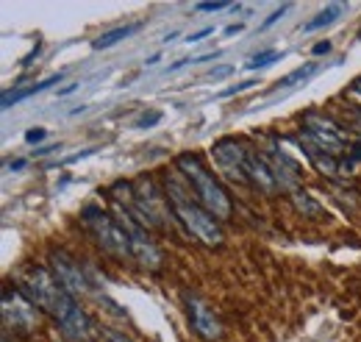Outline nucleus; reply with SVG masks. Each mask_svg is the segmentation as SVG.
<instances>
[{
	"label": "nucleus",
	"mask_w": 361,
	"mask_h": 342,
	"mask_svg": "<svg viewBox=\"0 0 361 342\" xmlns=\"http://www.w3.org/2000/svg\"><path fill=\"white\" fill-rule=\"evenodd\" d=\"M111 209H114V214H117V223L123 225V231H125L128 239H131L134 259L142 265L144 270H158V268H161V251H158L156 242L150 239V231H147L144 225H139V223L134 220V214L123 204L111 201Z\"/></svg>",
	"instance_id": "obj_6"
},
{
	"label": "nucleus",
	"mask_w": 361,
	"mask_h": 342,
	"mask_svg": "<svg viewBox=\"0 0 361 342\" xmlns=\"http://www.w3.org/2000/svg\"><path fill=\"white\" fill-rule=\"evenodd\" d=\"M342 11H345V6H342V3H334V6L322 8L320 14H314V17L308 20V22H303V31H306V34H311V31H320V28H325V25L336 22Z\"/></svg>",
	"instance_id": "obj_18"
},
{
	"label": "nucleus",
	"mask_w": 361,
	"mask_h": 342,
	"mask_svg": "<svg viewBox=\"0 0 361 342\" xmlns=\"http://www.w3.org/2000/svg\"><path fill=\"white\" fill-rule=\"evenodd\" d=\"M353 92H359V95H361V78H359V81H356V86H353Z\"/></svg>",
	"instance_id": "obj_35"
},
{
	"label": "nucleus",
	"mask_w": 361,
	"mask_h": 342,
	"mask_svg": "<svg viewBox=\"0 0 361 342\" xmlns=\"http://www.w3.org/2000/svg\"><path fill=\"white\" fill-rule=\"evenodd\" d=\"M356 37H359V39H361V28H359V34H356Z\"/></svg>",
	"instance_id": "obj_36"
},
{
	"label": "nucleus",
	"mask_w": 361,
	"mask_h": 342,
	"mask_svg": "<svg viewBox=\"0 0 361 342\" xmlns=\"http://www.w3.org/2000/svg\"><path fill=\"white\" fill-rule=\"evenodd\" d=\"M231 3H225V0H214V3H198L195 6V11H222V8H228Z\"/></svg>",
	"instance_id": "obj_23"
},
{
	"label": "nucleus",
	"mask_w": 361,
	"mask_h": 342,
	"mask_svg": "<svg viewBox=\"0 0 361 342\" xmlns=\"http://www.w3.org/2000/svg\"><path fill=\"white\" fill-rule=\"evenodd\" d=\"M56 150H62V145H48V147H36V150H34V156H48V153H56Z\"/></svg>",
	"instance_id": "obj_31"
},
{
	"label": "nucleus",
	"mask_w": 361,
	"mask_h": 342,
	"mask_svg": "<svg viewBox=\"0 0 361 342\" xmlns=\"http://www.w3.org/2000/svg\"><path fill=\"white\" fill-rule=\"evenodd\" d=\"M242 28H245L242 22H233V25H228V28H225V37H233V34H239Z\"/></svg>",
	"instance_id": "obj_32"
},
{
	"label": "nucleus",
	"mask_w": 361,
	"mask_h": 342,
	"mask_svg": "<svg viewBox=\"0 0 361 342\" xmlns=\"http://www.w3.org/2000/svg\"><path fill=\"white\" fill-rule=\"evenodd\" d=\"M45 137H48V131H45V129H31V131L25 134V142H31V145H34V142H42Z\"/></svg>",
	"instance_id": "obj_28"
},
{
	"label": "nucleus",
	"mask_w": 361,
	"mask_h": 342,
	"mask_svg": "<svg viewBox=\"0 0 361 342\" xmlns=\"http://www.w3.org/2000/svg\"><path fill=\"white\" fill-rule=\"evenodd\" d=\"M311 53H314V56H322V53H331V42H317V45L311 48Z\"/></svg>",
	"instance_id": "obj_30"
},
{
	"label": "nucleus",
	"mask_w": 361,
	"mask_h": 342,
	"mask_svg": "<svg viewBox=\"0 0 361 342\" xmlns=\"http://www.w3.org/2000/svg\"><path fill=\"white\" fill-rule=\"evenodd\" d=\"M300 142H303V153L308 156V162L314 164V170L320 173V176H328V178H334L342 167H339V162H336V156H328L325 150H320L314 142H308L306 137H300Z\"/></svg>",
	"instance_id": "obj_14"
},
{
	"label": "nucleus",
	"mask_w": 361,
	"mask_h": 342,
	"mask_svg": "<svg viewBox=\"0 0 361 342\" xmlns=\"http://www.w3.org/2000/svg\"><path fill=\"white\" fill-rule=\"evenodd\" d=\"M281 56H284V53H278V51H261V53L250 56V62H247L245 67L247 70H264V67H270V65H275Z\"/></svg>",
	"instance_id": "obj_20"
},
{
	"label": "nucleus",
	"mask_w": 361,
	"mask_h": 342,
	"mask_svg": "<svg viewBox=\"0 0 361 342\" xmlns=\"http://www.w3.org/2000/svg\"><path fill=\"white\" fill-rule=\"evenodd\" d=\"M209 34H214V25H206V28H200V31H195V34H189V37H186L184 42H189V45H192V42H200L203 37H209Z\"/></svg>",
	"instance_id": "obj_26"
},
{
	"label": "nucleus",
	"mask_w": 361,
	"mask_h": 342,
	"mask_svg": "<svg viewBox=\"0 0 361 342\" xmlns=\"http://www.w3.org/2000/svg\"><path fill=\"white\" fill-rule=\"evenodd\" d=\"M20 292L45 315L53 317V323L70 309L72 303H78L70 292L56 281L53 270L45 268H28L25 275L20 278Z\"/></svg>",
	"instance_id": "obj_3"
},
{
	"label": "nucleus",
	"mask_w": 361,
	"mask_h": 342,
	"mask_svg": "<svg viewBox=\"0 0 361 342\" xmlns=\"http://www.w3.org/2000/svg\"><path fill=\"white\" fill-rule=\"evenodd\" d=\"M103 337H106V342H131V337H125L117 329H103Z\"/></svg>",
	"instance_id": "obj_25"
},
{
	"label": "nucleus",
	"mask_w": 361,
	"mask_h": 342,
	"mask_svg": "<svg viewBox=\"0 0 361 342\" xmlns=\"http://www.w3.org/2000/svg\"><path fill=\"white\" fill-rule=\"evenodd\" d=\"M184 301H186V312H189V323H192L195 334L203 337L206 342L219 340V337H222V326H219V320H217L214 312L209 309V303H206L203 298L192 295V292H186Z\"/></svg>",
	"instance_id": "obj_11"
},
{
	"label": "nucleus",
	"mask_w": 361,
	"mask_h": 342,
	"mask_svg": "<svg viewBox=\"0 0 361 342\" xmlns=\"http://www.w3.org/2000/svg\"><path fill=\"white\" fill-rule=\"evenodd\" d=\"M81 220L86 225V231L95 237V242L114 259H134V251H131V239L128 234L123 231V225L117 223V217H111L109 211H103L100 206L89 204L81 209Z\"/></svg>",
	"instance_id": "obj_4"
},
{
	"label": "nucleus",
	"mask_w": 361,
	"mask_h": 342,
	"mask_svg": "<svg viewBox=\"0 0 361 342\" xmlns=\"http://www.w3.org/2000/svg\"><path fill=\"white\" fill-rule=\"evenodd\" d=\"M139 31V25H120V28H111V31H106V34H100L95 42H92V48L95 51H106V48H114V45H120L123 39H128L131 34H137Z\"/></svg>",
	"instance_id": "obj_17"
},
{
	"label": "nucleus",
	"mask_w": 361,
	"mask_h": 342,
	"mask_svg": "<svg viewBox=\"0 0 361 342\" xmlns=\"http://www.w3.org/2000/svg\"><path fill=\"white\" fill-rule=\"evenodd\" d=\"M289 201H292L297 214H303V217H308V220H322V217H328V214H325V206L320 204L311 192H306V190H300V187L289 195Z\"/></svg>",
	"instance_id": "obj_15"
},
{
	"label": "nucleus",
	"mask_w": 361,
	"mask_h": 342,
	"mask_svg": "<svg viewBox=\"0 0 361 342\" xmlns=\"http://www.w3.org/2000/svg\"><path fill=\"white\" fill-rule=\"evenodd\" d=\"M75 89H78V84H70V86H64L59 95H70V92H75Z\"/></svg>",
	"instance_id": "obj_34"
},
{
	"label": "nucleus",
	"mask_w": 361,
	"mask_h": 342,
	"mask_svg": "<svg viewBox=\"0 0 361 342\" xmlns=\"http://www.w3.org/2000/svg\"><path fill=\"white\" fill-rule=\"evenodd\" d=\"M167 198H170V206H172V214L175 220L186 228L189 237H195L198 242L209 245V248H219L225 234H222V225L212 211H206L198 201H192L175 181H167Z\"/></svg>",
	"instance_id": "obj_2"
},
{
	"label": "nucleus",
	"mask_w": 361,
	"mask_h": 342,
	"mask_svg": "<svg viewBox=\"0 0 361 342\" xmlns=\"http://www.w3.org/2000/svg\"><path fill=\"white\" fill-rule=\"evenodd\" d=\"M212 156H214L219 173L239 187H247V147L233 137H222L212 145Z\"/></svg>",
	"instance_id": "obj_7"
},
{
	"label": "nucleus",
	"mask_w": 361,
	"mask_h": 342,
	"mask_svg": "<svg viewBox=\"0 0 361 342\" xmlns=\"http://www.w3.org/2000/svg\"><path fill=\"white\" fill-rule=\"evenodd\" d=\"M50 270L56 275V281L70 292L72 298L86 295L89 292V281L81 270V265L72 259L67 251H50Z\"/></svg>",
	"instance_id": "obj_10"
},
{
	"label": "nucleus",
	"mask_w": 361,
	"mask_h": 342,
	"mask_svg": "<svg viewBox=\"0 0 361 342\" xmlns=\"http://www.w3.org/2000/svg\"><path fill=\"white\" fill-rule=\"evenodd\" d=\"M287 11H289V6H281V8H275V11H273V14H270V17L261 22V31H264V28H270V25H275V22H278V20H281Z\"/></svg>",
	"instance_id": "obj_24"
},
{
	"label": "nucleus",
	"mask_w": 361,
	"mask_h": 342,
	"mask_svg": "<svg viewBox=\"0 0 361 342\" xmlns=\"http://www.w3.org/2000/svg\"><path fill=\"white\" fill-rule=\"evenodd\" d=\"M300 123H303V137L308 139V142H314L328 156L350 153V145H353L350 134L336 120H331L328 114H322V112H306L300 117Z\"/></svg>",
	"instance_id": "obj_5"
},
{
	"label": "nucleus",
	"mask_w": 361,
	"mask_h": 342,
	"mask_svg": "<svg viewBox=\"0 0 361 342\" xmlns=\"http://www.w3.org/2000/svg\"><path fill=\"white\" fill-rule=\"evenodd\" d=\"M317 70H320L317 62H308V65H303V67L292 70L289 75H284V78L278 81V86H281V89H292V86H297V84H306Z\"/></svg>",
	"instance_id": "obj_19"
},
{
	"label": "nucleus",
	"mask_w": 361,
	"mask_h": 342,
	"mask_svg": "<svg viewBox=\"0 0 361 342\" xmlns=\"http://www.w3.org/2000/svg\"><path fill=\"white\" fill-rule=\"evenodd\" d=\"M256 84H259V81H253V78H250V81H242V84H233V86L222 89V92H219V98H231V95H239V92H245V89H253Z\"/></svg>",
	"instance_id": "obj_21"
},
{
	"label": "nucleus",
	"mask_w": 361,
	"mask_h": 342,
	"mask_svg": "<svg viewBox=\"0 0 361 342\" xmlns=\"http://www.w3.org/2000/svg\"><path fill=\"white\" fill-rule=\"evenodd\" d=\"M56 326H59L62 337L67 342H95L97 334H100L95 317L83 306H78V303H72L70 309L56 320Z\"/></svg>",
	"instance_id": "obj_9"
},
{
	"label": "nucleus",
	"mask_w": 361,
	"mask_h": 342,
	"mask_svg": "<svg viewBox=\"0 0 361 342\" xmlns=\"http://www.w3.org/2000/svg\"><path fill=\"white\" fill-rule=\"evenodd\" d=\"M3 342H8V337H3Z\"/></svg>",
	"instance_id": "obj_37"
},
{
	"label": "nucleus",
	"mask_w": 361,
	"mask_h": 342,
	"mask_svg": "<svg viewBox=\"0 0 361 342\" xmlns=\"http://www.w3.org/2000/svg\"><path fill=\"white\" fill-rule=\"evenodd\" d=\"M264 159L270 162V167H273L278 184H281V192H289V195H292V192L297 190L300 176H303L300 164H297L292 156H287L284 150H275V147H270V153H264Z\"/></svg>",
	"instance_id": "obj_13"
},
{
	"label": "nucleus",
	"mask_w": 361,
	"mask_h": 342,
	"mask_svg": "<svg viewBox=\"0 0 361 342\" xmlns=\"http://www.w3.org/2000/svg\"><path fill=\"white\" fill-rule=\"evenodd\" d=\"M39 51H42V45H39V42H36V45H34V51H31V53H28V56H25V59H22V67H31V65H34V59H36V56H39Z\"/></svg>",
	"instance_id": "obj_29"
},
{
	"label": "nucleus",
	"mask_w": 361,
	"mask_h": 342,
	"mask_svg": "<svg viewBox=\"0 0 361 342\" xmlns=\"http://www.w3.org/2000/svg\"><path fill=\"white\" fill-rule=\"evenodd\" d=\"M36 306L20 292V287H11L6 284L3 287V320L6 326H14L17 331L28 334L36 329Z\"/></svg>",
	"instance_id": "obj_8"
},
{
	"label": "nucleus",
	"mask_w": 361,
	"mask_h": 342,
	"mask_svg": "<svg viewBox=\"0 0 361 342\" xmlns=\"http://www.w3.org/2000/svg\"><path fill=\"white\" fill-rule=\"evenodd\" d=\"M62 72L59 75H50V78H45V81H39V84H31V86H25V89H17V92H6L3 95V109H11V106H17V103H22V100H28L31 95H39V92H45V89H50L53 84H62Z\"/></svg>",
	"instance_id": "obj_16"
},
{
	"label": "nucleus",
	"mask_w": 361,
	"mask_h": 342,
	"mask_svg": "<svg viewBox=\"0 0 361 342\" xmlns=\"http://www.w3.org/2000/svg\"><path fill=\"white\" fill-rule=\"evenodd\" d=\"M247 181H250L259 192H264V195L281 192V184H278V178H275L270 162H267L261 153L250 150V147H247Z\"/></svg>",
	"instance_id": "obj_12"
},
{
	"label": "nucleus",
	"mask_w": 361,
	"mask_h": 342,
	"mask_svg": "<svg viewBox=\"0 0 361 342\" xmlns=\"http://www.w3.org/2000/svg\"><path fill=\"white\" fill-rule=\"evenodd\" d=\"M231 72H233V67H231V65H222V67L212 70V72H209V78H212V81H222V78H228Z\"/></svg>",
	"instance_id": "obj_27"
},
{
	"label": "nucleus",
	"mask_w": 361,
	"mask_h": 342,
	"mask_svg": "<svg viewBox=\"0 0 361 342\" xmlns=\"http://www.w3.org/2000/svg\"><path fill=\"white\" fill-rule=\"evenodd\" d=\"M25 167V159H14V162H8V170H22Z\"/></svg>",
	"instance_id": "obj_33"
},
{
	"label": "nucleus",
	"mask_w": 361,
	"mask_h": 342,
	"mask_svg": "<svg viewBox=\"0 0 361 342\" xmlns=\"http://www.w3.org/2000/svg\"><path fill=\"white\" fill-rule=\"evenodd\" d=\"M175 167L186 178L189 190L195 192V201L203 206L206 211H212L219 223L231 217V198L222 190V184L214 178V173H209V167L203 164L200 153H192V150L178 153L175 156Z\"/></svg>",
	"instance_id": "obj_1"
},
{
	"label": "nucleus",
	"mask_w": 361,
	"mask_h": 342,
	"mask_svg": "<svg viewBox=\"0 0 361 342\" xmlns=\"http://www.w3.org/2000/svg\"><path fill=\"white\" fill-rule=\"evenodd\" d=\"M156 123H161V112H144L134 126H137V129H153Z\"/></svg>",
	"instance_id": "obj_22"
}]
</instances>
